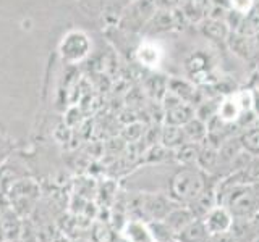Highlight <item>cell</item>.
I'll list each match as a JSON object with an SVG mask.
<instances>
[{"mask_svg": "<svg viewBox=\"0 0 259 242\" xmlns=\"http://www.w3.org/2000/svg\"><path fill=\"white\" fill-rule=\"evenodd\" d=\"M168 158H174V150L167 149L160 142L151 145L148 152L144 153V160L148 163H159V161H167Z\"/></svg>", "mask_w": 259, "mask_h": 242, "instance_id": "22", "label": "cell"}, {"mask_svg": "<svg viewBox=\"0 0 259 242\" xmlns=\"http://www.w3.org/2000/svg\"><path fill=\"white\" fill-rule=\"evenodd\" d=\"M170 200L160 194H143L138 199V210H140L141 216L146 218V221H157V220H164L168 215V212L172 210L170 207Z\"/></svg>", "mask_w": 259, "mask_h": 242, "instance_id": "5", "label": "cell"}, {"mask_svg": "<svg viewBox=\"0 0 259 242\" xmlns=\"http://www.w3.org/2000/svg\"><path fill=\"white\" fill-rule=\"evenodd\" d=\"M233 215L229 212V208L224 205H215L210 212L204 216V226L209 232V236H215V234H224L232 229L233 224Z\"/></svg>", "mask_w": 259, "mask_h": 242, "instance_id": "7", "label": "cell"}, {"mask_svg": "<svg viewBox=\"0 0 259 242\" xmlns=\"http://www.w3.org/2000/svg\"><path fill=\"white\" fill-rule=\"evenodd\" d=\"M254 5L256 0H230V10H235L241 15H248Z\"/></svg>", "mask_w": 259, "mask_h": 242, "instance_id": "26", "label": "cell"}, {"mask_svg": "<svg viewBox=\"0 0 259 242\" xmlns=\"http://www.w3.org/2000/svg\"><path fill=\"white\" fill-rule=\"evenodd\" d=\"M253 242H259V234H257V236H256V237L253 239Z\"/></svg>", "mask_w": 259, "mask_h": 242, "instance_id": "30", "label": "cell"}, {"mask_svg": "<svg viewBox=\"0 0 259 242\" xmlns=\"http://www.w3.org/2000/svg\"><path fill=\"white\" fill-rule=\"evenodd\" d=\"M194 116H196L194 105H191L188 102H183L180 105H177L175 108L165 110V113H164V125L185 126Z\"/></svg>", "mask_w": 259, "mask_h": 242, "instance_id": "12", "label": "cell"}, {"mask_svg": "<svg viewBox=\"0 0 259 242\" xmlns=\"http://www.w3.org/2000/svg\"><path fill=\"white\" fill-rule=\"evenodd\" d=\"M152 34H164V32L174 31V20H172V10L165 8H157V12L152 15V18L146 24Z\"/></svg>", "mask_w": 259, "mask_h": 242, "instance_id": "14", "label": "cell"}, {"mask_svg": "<svg viewBox=\"0 0 259 242\" xmlns=\"http://www.w3.org/2000/svg\"><path fill=\"white\" fill-rule=\"evenodd\" d=\"M159 8H165V10H174V8L180 7L182 0H156Z\"/></svg>", "mask_w": 259, "mask_h": 242, "instance_id": "27", "label": "cell"}, {"mask_svg": "<svg viewBox=\"0 0 259 242\" xmlns=\"http://www.w3.org/2000/svg\"><path fill=\"white\" fill-rule=\"evenodd\" d=\"M93 50V40L83 29H70L59 42V56L68 65L84 62Z\"/></svg>", "mask_w": 259, "mask_h": 242, "instance_id": "3", "label": "cell"}, {"mask_svg": "<svg viewBox=\"0 0 259 242\" xmlns=\"http://www.w3.org/2000/svg\"><path fill=\"white\" fill-rule=\"evenodd\" d=\"M183 131H185V136H186V141L188 142H198V144H202L206 139H207V125L204 121H201L199 118H191L188 123L183 126Z\"/></svg>", "mask_w": 259, "mask_h": 242, "instance_id": "19", "label": "cell"}, {"mask_svg": "<svg viewBox=\"0 0 259 242\" xmlns=\"http://www.w3.org/2000/svg\"><path fill=\"white\" fill-rule=\"evenodd\" d=\"M194 220H198V218L193 215V212L190 210L188 205L183 207V208L182 207L180 208H172L168 212V215L164 218V221L170 228V231H172L174 237L177 236L178 232H182L188 224H191Z\"/></svg>", "mask_w": 259, "mask_h": 242, "instance_id": "10", "label": "cell"}, {"mask_svg": "<svg viewBox=\"0 0 259 242\" xmlns=\"http://www.w3.org/2000/svg\"><path fill=\"white\" fill-rule=\"evenodd\" d=\"M135 58L141 67L148 70H157L159 65L164 58V50L162 47L152 39H144L135 50Z\"/></svg>", "mask_w": 259, "mask_h": 242, "instance_id": "6", "label": "cell"}, {"mask_svg": "<svg viewBox=\"0 0 259 242\" xmlns=\"http://www.w3.org/2000/svg\"><path fill=\"white\" fill-rule=\"evenodd\" d=\"M251 111L259 118V87L253 89V110Z\"/></svg>", "mask_w": 259, "mask_h": 242, "instance_id": "28", "label": "cell"}, {"mask_svg": "<svg viewBox=\"0 0 259 242\" xmlns=\"http://www.w3.org/2000/svg\"><path fill=\"white\" fill-rule=\"evenodd\" d=\"M125 236H126L128 242H154L151 232H149L148 224H144L141 221H130V223H126Z\"/></svg>", "mask_w": 259, "mask_h": 242, "instance_id": "20", "label": "cell"}, {"mask_svg": "<svg viewBox=\"0 0 259 242\" xmlns=\"http://www.w3.org/2000/svg\"><path fill=\"white\" fill-rule=\"evenodd\" d=\"M207 237L209 232L202 220H194L191 224H188L182 232H178L175 236L178 242H206Z\"/></svg>", "mask_w": 259, "mask_h": 242, "instance_id": "17", "label": "cell"}, {"mask_svg": "<svg viewBox=\"0 0 259 242\" xmlns=\"http://www.w3.org/2000/svg\"><path fill=\"white\" fill-rule=\"evenodd\" d=\"M146 92H148L152 99H156L157 102H160V99L164 97L165 91H167V78L164 76H151L148 81H146Z\"/></svg>", "mask_w": 259, "mask_h": 242, "instance_id": "23", "label": "cell"}, {"mask_svg": "<svg viewBox=\"0 0 259 242\" xmlns=\"http://www.w3.org/2000/svg\"><path fill=\"white\" fill-rule=\"evenodd\" d=\"M256 37V36H254ZM227 45L240 58H249L251 55L254 53V44H253V37L240 34V32H230L229 39H227Z\"/></svg>", "mask_w": 259, "mask_h": 242, "instance_id": "13", "label": "cell"}, {"mask_svg": "<svg viewBox=\"0 0 259 242\" xmlns=\"http://www.w3.org/2000/svg\"><path fill=\"white\" fill-rule=\"evenodd\" d=\"M199 31L206 39L212 40V42H227L230 36V28L224 20H212L204 18L199 23Z\"/></svg>", "mask_w": 259, "mask_h": 242, "instance_id": "9", "label": "cell"}, {"mask_svg": "<svg viewBox=\"0 0 259 242\" xmlns=\"http://www.w3.org/2000/svg\"><path fill=\"white\" fill-rule=\"evenodd\" d=\"M126 2H128V4H132V2H136V0H126Z\"/></svg>", "mask_w": 259, "mask_h": 242, "instance_id": "31", "label": "cell"}, {"mask_svg": "<svg viewBox=\"0 0 259 242\" xmlns=\"http://www.w3.org/2000/svg\"><path fill=\"white\" fill-rule=\"evenodd\" d=\"M206 179V173L201 168L183 166L170 179L168 197L178 204L188 205L207 188Z\"/></svg>", "mask_w": 259, "mask_h": 242, "instance_id": "1", "label": "cell"}, {"mask_svg": "<svg viewBox=\"0 0 259 242\" xmlns=\"http://www.w3.org/2000/svg\"><path fill=\"white\" fill-rule=\"evenodd\" d=\"M243 183L245 184H257L259 183V158H253L248 166L241 171Z\"/></svg>", "mask_w": 259, "mask_h": 242, "instance_id": "24", "label": "cell"}, {"mask_svg": "<svg viewBox=\"0 0 259 242\" xmlns=\"http://www.w3.org/2000/svg\"><path fill=\"white\" fill-rule=\"evenodd\" d=\"M167 89L172 91L174 94H177L183 102H188L191 105L198 103V87L196 84L190 79L185 78H178V76H172L167 78Z\"/></svg>", "mask_w": 259, "mask_h": 242, "instance_id": "8", "label": "cell"}, {"mask_svg": "<svg viewBox=\"0 0 259 242\" xmlns=\"http://www.w3.org/2000/svg\"><path fill=\"white\" fill-rule=\"evenodd\" d=\"M241 115H243V111H241V107L237 100V97H235V92L229 94V95H224L222 99L219 100L217 116L221 118L224 123H229V125L237 123V121L241 118Z\"/></svg>", "mask_w": 259, "mask_h": 242, "instance_id": "11", "label": "cell"}, {"mask_svg": "<svg viewBox=\"0 0 259 242\" xmlns=\"http://www.w3.org/2000/svg\"><path fill=\"white\" fill-rule=\"evenodd\" d=\"M201 144L198 142H185L182 147L174 150V160L183 166H196L199 157Z\"/></svg>", "mask_w": 259, "mask_h": 242, "instance_id": "18", "label": "cell"}, {"mask_svg": "<svg viewBox=\"0 0 259 242\" xmlns=\"http://www.w3.org/2000/svg\"><path fill=\"white\" fill-rule=\"evenodd\" d=\"M221 194H222V200H221L222 205L229 208V212L233 215V218H253L259 212V202L254 196L251 184L238 183L227 188L222 192H217V204Z\"/></svg>", "mask_w": 259, "mask_h": 242, "instance_id": "2", "label": "cell"}, {"mask_svg": "<svg viewBox=\"0 0 259 242\" xmlns=\"http://www.w3.org/2000/svg\"><path fill=\"white\" fill-rule=\"evenodd\" d=\"M219 163V145L209 142L207 139L201 144V150H199V157H198V163L196 166L201 168L202 171H210L214 169Z\"/></svg>", "mask_w": 259, "mask_h": 242, "instance_id": "16", "label": "cell"}, {"mask_svg": "<svg viewBox=\"0 0 259 242\" xmlns=\"http://www.w3.org/2000/svg\"><path fill=\"white\" fill-rule=\"evenodd\" d=\"M238 139L243 150H246L251 155H259V126L248 128Z\"/></svg>", "mask_w": 259, "mask_h": 242, "instance_id": "21", "label": "cell"}, {"mask_svg": "<svg viewBox=\"0 0 259 242\" xmlns=\"http://www.w3.org/2000/svg\"><path fill=\"white\" fill-rule=\"evenodd\" d=\"M52 242H70L68 237H65V236H57Z\"/></svg>", "mask_w": 259, "mask_h": 242, "instance_id": "29", "label": "cell"}, {"mask_svg": "<svg viewBox=\"0 0 259 242\" xmlns=\"http://www.w3.org/2000/svg\"><path fill=\"white\" fill-rule=\"evenodd\" d=\"M214 63L206 50H194L185 58V71L194 84H207L212 78Z\"/></svg>", "mask_w": 259, "mask_h": 242, "instance_id": "4", "label": "cell"}, {"mask_svg": "<svg viewBox=\"0 0 259 242\" xmlns=\"http://www.w3.org/2000/svg\"><path fill=\"white\" fill-rule=\"evenodd\" d=\"M172 20H174V31L175 32H182L186 29V26H190V21L185 16V13L180 7H177L172 10Z\"/></svg>", "mask_w": 259, "mask_h": 242, "instance_id": "25", "label": "cell"}, {"mask_svg": "<svg viewBox=\"0 0 259 242\" xmlns=\"http://www.w3.org/2000/svg\"><path fill=\"white\" fill-rule=\"evenodd\" d=\"M186 141V136L183 131V126H174V125H162V133H160V144L165 145L170 150H177L178 147Z\"/></svg>", "mask_w": 259, "mask_h": 242, "instance_id": "15", "label": "cell"}]
</instances>
